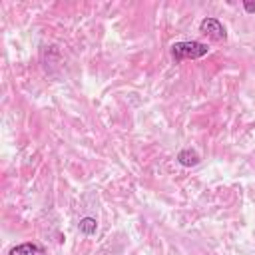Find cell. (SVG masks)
Instances as JSON below:
<instances>
[{
    "mask_svg": "<svg viewBox=\"0 0 255 255\" xmlns=\"http://www.w3.org/2000/svg\"><path fill=\"white\" fill-rule=\"evenodd\" d=\"M209 52L207 44L197 42V40H183V42H175L171 46V56L175 62L181 60H197L201 56H205Z\"/></svg>",
    "mask_w": 255,
    "mask_h": 255,
    "instance_id": "obj_1",
    "label": "cell"
},
{
    "mask_svg": "<svg viewBox=\"0 0 255 255\" xmlns=\"http://www.w3.org/2000/svg\"><path fill=\"white\" fill-rule=\"evenodd\" d=\"M245 10H247V12H253V10H255V4H245Z\"/></svg>",
    "mask_w": 255,
    "mask_h": 255,
    "instance_id": "obj_6",
    "label": "cell"
},
{
    "mask_svg": "<svg viewBox=\"0 0 255 255\" xmlns=\"http://www.w3.org/2000/svg\"><path fill=\"white\" fill-rule=\"evenodd\" d=\"M8 255H46V251L38 243H20V245L12 247Z\"/></svg>",
    "mask_w": 255,
    "mask_h": 255,
    "instance_id": "obj_3",
    "label": "cell"
},
{
    "mask_svg": "<svg viewBox=\"0 0 255 255\" xmlns=\"http://www.w3.org/2000/svg\"><path fill=\"white\" fill-rule=\"evenodd\" d=\"M199 30H201L205 36L213 38V40H225V38H227L225 26H223L217 18H203L201 24H199Z\"/></svg>",
    "mask_w": 255,
    "mask_h": 255,
    "instance_id": "obj_2",
    "label": "cell"
},
{
    "mask_svg": "<svg viewBox=\"0 0 255 255\" xmlns=\"http://www.w3.org/2000/svg\"><path fill=\"white\" fill-rule=\"evenodd\" d=\"M96 229H98V223H96L94 217H84V219L80 221V231H82V233H86V235H94Z\"/></svg>",
    "mask_w": 255,
    "mask_h": 255,
    "instance_id": "obj_5",
    "label": "cell"
},
{
    "mask_svg": "<svg viewBox=\"0 0 255 255\" xmlns=\"http://www.w3.org/2000/svg\"><path fill=\"white\" fill-rule=\"evenodd\" d=\"M177 161L181 163V165H185V167H191V165H197L199 163V155L193 151V149H181L179 153H177Z\"/></svg>",
    "mask_w": 255,
    "mask_h": 255,
    "instance_id": "obj_4",
    "label": "cell"
}]
</instances>
